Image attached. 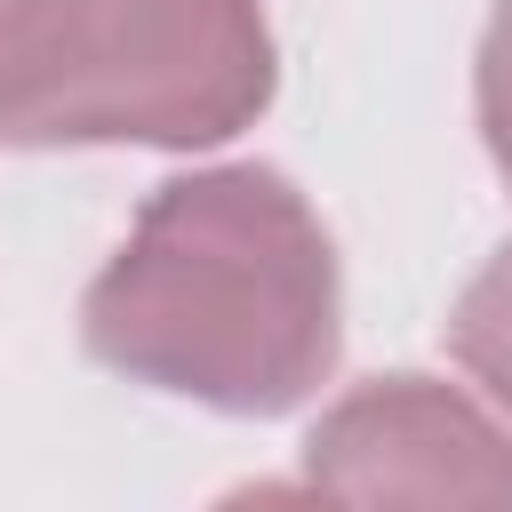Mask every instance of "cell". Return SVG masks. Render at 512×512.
Listing matches in <instances>:
<instances>
[{
    "label": "cell",
    "mask_w": 512,
    "mask_h": 512,
    "mask_svg": "<svg viewBox=\"0 0 512 512\" xmlns=\"http://www.w3.org/2000/svg\"><path fill=\"white\" fill-rule=\"evenodd\" d=\"M272 104L256 0H32L0 48V144H224Z\"/></svg>",
    "instance_id": "obj_2"
},
{
    "label": "cell",
    "mask_w": 512,
    "mask_h": 512,
    "mask_svg": "<svg viewBox=\"0 0 512 512\" xmlns=\"http://www.w3.org/2000/svg\"><path fill=\"white\" fill-rule=\"evenodd\" d=\"M480 136L512 184V0H496V16L480 32Z\"/></svg>",
    "instance_id": "obj_5"
},
{
    "label": "cell",
    "mask_w": 512,
    "mask_h": 512,
    "mask_svg": "<svg viewBox=\"0 0 512 512\" xmlns=\"http://www.w3.org/2000/svg\"><path fill=\"white\" fill-rule=\"evenodd\" d=\"M24 16H32V0H0V48L16 40V24H24Z\"/></svg>",
    "instance_id": "obj_6"
},
{
    "label": "cell",
    "mask_w": 512,
    "mask_h": 512,
    "mask_svg": "<svg viewBox=\"0 0 512 512\" xmlns=\"http://www.w3.org/2000/svg\"><path fill=\"white\" fill-rule=\"evenodd\" d=\"M304 488L336 504H480L512 512V432L456 384L376 376L304 440Z\"/></svg>",
    "instance_id": "obj_3"
},
{
    "label": "cell",
    "mask_w": 512,
    "mask_h": 512,
    "mask_svg": "<svg viewBox=\"0 0 512 512\" xmlns=\"http://www.w3.org/2000/svg\"><path fill=\"white\" fill-rule=\"evenodd\" d=\"M80 336L128 384L280 416L336 368V248L280 168L176 176L88 280Z\"/></svg>",
    "instance_id": "obj_1"
},
{
    "label": "cell",
    "mask_w": 512,
    "mask_h": 512,
    "mask_svg": "<svg viewBox=\"0 0 512 512\" xmlns=\"http://www.w3.org/2000/svg\"><path fill=\"white\" fill-rule=\"evenodd\" d=\"M448 352L512 424V248H496L448 312Z\"/></svg>",
    "instance_id": "obj_4"
}]
</instances>
